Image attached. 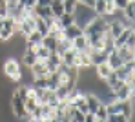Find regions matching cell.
Here are the masks:
<instances>
[{"mask_svg":"<svg viewBox=\"0 0 135 122\" xmlns=\"http://www.w3.org/2000/svg\"><path fill=\"white\" fill-rule=\"evenodd\" d=\"M108 29V20L104 17H91L86 24L82 26V33L84 37H93V35H102Z\"/></svg>","mask_w":135,"mask_h":122,"instance_id":"6da1fadb","label":"cell"},{"mask_svg":"<svg viewBox=\"0 0 135 122\" xmlns=\"http://www.w3.org/2000/svg\"><path fill=\"white\" fill-rule=\"evenodd\" d=\"M106 111H108V115L110 113H124V115L132 117V113H133V100H115L113 98L112 102L106 104Z\"/></svg>","mask_w":135,"mask_h":122,"instance_id":"7a4b0ae2","label":"cell"},{"mask_svg":"<svg viewBox=\"0 0 135 122\" xmlns=\"http://www.w3.org/2000/svg\"><path fill=\"white\" fill-rule=\"evenodd\" d=\"M4 73L7 78H11L13 82H20L22 80V68H20V62L17 58H7L4 62Z\"/></svg>","mask_w":135,"mask_h":122,"instance_id":"3957f363","label":"cell"},{"mask_svg":"<svg viewBox=\"0 0 135 122\" xmlns=\"http://www.w3.org/2000/svg\"><path fill=\"white\" fill-rule=\"evenodd\" d=\"M11 109H13V115L17 119H24L27 115L26 108H24V97L18 93V89H15L13 95H11Z\"/></svg>","mask_w":135,"mask_h":122,"instance_id":"277c9868","label":"cell"},{"mask_svg":"<svg viewBox=\"0 0 135 122\" xmlns=\"http://www.w3.org/2000/svg\"><path fill=\"white\" fill-rule=\"evenodd\" d=\"M133 69H135V60H130V62H122V64H120L117 69H113V71H115V75H117L120 80H124L130 73H133Z\"/></svg>","mask_w":135,"mask_h":122,"instance_id":"5b68a950","label":"cell"},{"mask_svg":"<svg viewBox=\"0 0 135 122\" xmlns=\"http://www.w3.org/2000/svg\"><path fill=\"white\" fill-rule=\"evenodd\" d=\"M108 55H110V51H106V49H97V51H91L90 49V58H91V64L93 66L106 62L108 60Z\"/></svg>","mask_w":135,"mask_h":122,"instance_id":"8992f818","label":"cell"},{"mask_svg":"<svg viewBox=\"0 0 135 122\" xmlns=\"http://www.w3.org/2000/svg\"><path fill=\"white\" fill-rule=\"evenodd\" d=\"M135 33L133 27H124L122 29V33L120 35H117L115 38H113V48H120V46H124L126 42H128V38H130V35Z\"/></svg>","mask_w":135,"mask_h":122,"instance_id":"52a82bcc","label":"cell"},{"mask_svg":"<svg viewBox=\"0 0 135 122\" xmlns=\"http://www.w3.org/2000/svg\"><path fill=\"white\" fill-rule=\"evenodd\" d=\"M115 53L120 57V60H122V62H130V60H135V49L128 48V46L115 48Z\"/></svg>","mask_w":135,"mask_h":122,"instance_id":"ba28073f","label":"cell"},{"mask_svg":"<svg viewBox=\"0 0 135 122\" xmlns=\"http://www.w3.org/2000/svg\"><path fill=\"white\" fill-rule=\"evenodd\" d=\"M93 71H95V77H97L99 80H106V77L112 73L113 69L110 68V64H108V62H102V64L93 66Z\"/></svg>","mask_w":135,"mask_h":122,"instance_id":"9c48e42d","label":"cell"},{"mask_svg":"<svg viewBox=\"0 0 135 122\" xmlns=\"http://www.w3.org/2000/svg\"><path fill=\"white\" fill-rule=\"evenodd\" d=\"M79 35H82V27L79 24H71V26H68V27L62 29V37L68 38V40H73V38H77Z\"/></svg>","mask_w":135,"mask_h":122,"instance_id":"30bf717a","label":"cell"},{"mask_svg":"<svg viewBox=\"0 0 135 122\" xmlns=\"http://www.w3.org/2000/svg\"><path fill=\"white\" fill-rule=\"evenodd\" d=\"M26 38V48H37V46H40L42 44V35L37 31V29H33L27 37H24Z\"/></svg>","mask_w":135,"mask_h":122,"instance_id":"8fae6325","label":"cell"},{"mask_svg":"<svg viewBox=\"0 0 135 122\" xmlns=\"http://www.w3.org/2000/svg\"><path fill=\"white\" fill-rule=\"evenodd\" d=\"M35 62H37L35 49L33 48H24V51H22V64L26 66V68H31Z\"/></svg>","mask_w":135,"mask_h":122,"instance_id":"7c38bea8","label":"cell"},{"mask_svg":"<svg viewBox=\"0 0 135 122\" xmlns=\"http://www.w3.org/2000/svg\"><path fill=\"white\" fill-rule=\"evenodd\" d=\"M29 71H31V75L33 77H47V68H46V62H42V60H37L31 68H29Z\"/></svg>","mask_w":135,"mask_h":122,"instance_id":"4fadbf2b","label":"cell"},{"mask_svg":"<svg viewBox=\"0 0 135 122\" xmlns=\"http://www.w3.org/2000/svg\"><path fill=\"white\" fill-rule=\"evenodd\" d=\"M120 15H122L128 22L133 24V18H135V0H130V2L124 6V9L120 11Z\"/></svg>","mask_w":135,"mask_h":122,"instance_id":"5bb4252c","label":"cell"},{"mask_svg":"<svg viewBox=\"0 0 135 122\" xmlns=\"http://www.w3.org/2000/svg\"><path fill=\"white\" fill-rule=\"evenodd\" d=\"M71 48L75 49V51H86L88 49V38L84 37V33L71 40Z\"/></svg>","mask_w":135,"mask_h":122,"instance_id":"9a60e30c","label":"cell"},{"mask_svg":"<svg viewBox=\"0 0 135 122\" xmlns=\"http://www.w3.org/2000/svg\"><path fill=\"white\" fill-rule=\"evenodd\" d=\"M71 24H75V15L73 13H62L57 18V26L60 29H64V27H68V26H71Z\"/></svg>","mask_w":135,"mask_h":122,"instance_id":"2e32d148","label":"cell"},{"mask_svg":"<svg viewBox=\"0 0 135 122\" xmlns=\"http://www.w3.org/2000/svg\"><path fill=\"white\" fill-rule=\"evenodd\" d=\"M49 9H51V15H53L55 18H59V17L64 13V4H62L60 0H51Z\"/></svg>","mask_w":135,"mask_h":122,"instance_id":"e0dca14e","label":"cell"},{"mask_svg":"<svg viewBox=\"0 0 135 122\" xmlns=\"http://www.w3.org/2000/svg\"><path fill=\"white\" fill-rule=\"evenodd\" d=\"M38 117L49 120L51 117H55V109H53V108H49L47 104H38Z\"/></svg>","mask_w":135,"mask_h":122,"instance_id":"ac0fdd59","label":"cell"},{"mask_svg":"<svg viewBox=\"0 0 135 122\" xmlns=\"http://www.w3.org/2000/svg\"><path fill=\"white\" fill-rule=\"evenodd\" d=\"M75 57H77V51L73 48H69L68 51H64L62 55H60V58H62V64H66V66H73V62H75Z\"/></svg>","mask_w":135,"mask_h":122,"instance_id":"d6986e66","label":"cell"},{"mask_svg":"<svg viewBox=\"0 0 135 122\" xmlns=\"http://www.w3.org/2000/svg\"><path fill=\"white\" fill-rule=\"evenodd\" d=\"M42 46L47 48L49 51H55V48H57V37H53L51 33L44 35V37H42Z\"/></svg>","mask_w":135,"mask_h":122,"instance_id":"ffe728a7","label":"cell"},{"mask_svg":"<svg viewBox=\"0 0 135 122\" xmlns=\"http://www.w3.org/2000/svg\"><path fill=\"white\" fill-rule=\"evenodd\" d=\"M106 62L110 64V68H112V69H117V68H119V66L122 64L120 57H119V55L115 53V48H113L112 51H110V55H108V60H106Z\"/></svg>","mask_w":135,"mask_h":122,"instance_id":"44dd1931","label":"cell"},{"mask_svg":"<svg viewBox=\"0 0 135 122\" xmlns=\"http://www.w3.org/2000/svg\"><path fill=\"white\" fill-rule=\"evenodd\" d=\"M35 29H37L42 37L49 33V26H47V22H46L44 18H38V17H35Z\"/></svg>","mask_w":135,"mask_h":122,"instance_id":"7402d4cb","label":"cell"},{"mask_svg":"<svg viewBox=\"0 0 135 122\" xmlns=\"http://www.w3.org/2000/svg\"><path fill=\"white\" fill-rule=\"evenodd\" d=\"M132 117L124 115V113H110L106 117V122H130Z\"/></svg>","mask_w":135,"mask_h":122,"instance_id":"603a6c76","label":"cell"},{"mask_svg":"<svg viewBox=\"0 0 135 122\" xmlns=\"http://www.w3.org/2000/svg\"><path fill=\"white\" fill-rule=\"evenodd\" d=\"M33 49H35V55H37V60H42V62H44L46 58L49 57V53H51V51H49L47 48H44L42 44L37 46V48H33Z\"/></svg>","mask_w":135,"mask_h":122,"instance_id":"cb8c5ba5","label":"cell"},{"mask_svg":"<svg viewBox=\"0 0 135 122\" xmlns=\"http://www.w3.org/2000/svg\"><path fill=\"white\" fill-rule=\"evenodd\" d=\"M62 4H64V13H73L77 9V6H79L77 0H64Z\"/></svg>","mask_w":135,"mask_h":122,"instance_id":"d4e9b609","label":"cell"},{"mask_svg":"<svg viewBox=\"0 0 135 122\" xmlns=\"http://www.w3.org/2000/svg\"><path fill=\"white\" fill-rule=\"evenodd\" d=\"M108 117V111H106V104L100 100V106L97 108V111H95V119H106Z\"/></svg>","mask_w":135,"mask_h":122,"instance_id":"484cf974","label":"cell"},{"mask_svg":"<svg viewBox=\"0 0 135 122\" xmlns=\"http://www.w3.org/2000/svg\"><path fill=\"white\" fill-rule=\"evenodd\" d=\"M128 2H130V0H113V7H115L117 11H122Z\"/></svg>","mask_w":135,"mask_h":122,"instance_id":"4316f807","label":"cell"},{"mask_svg":"<svg viewBox=\"0 0 135 122\" xmlns=\"http://www.w3.org/2000/svg\"><path fill=\"white\" fill-rule=\"evenodd\" d=\"M77 2H79L80 6H86V7H93V4H95L93 0H77Z\"/></svg>","mask_w":135,"mask_h":122,"instance_id":"83f0119b","label":"cell"},{"mask_svg":"<svg viewBox=\"0 0 135 122\" xmlns=\"http://www.w3.org/2000/svg\"><path fill=\"white\" fill-rule=\"evenodd\" d=\"M95 120H97V119H95L93 113H86V115H84V122H95Z\"/></svg>","mask_w":135,"mask_h":122,"instance_id":"f1b7e54d","label":"cell"},{"mask_svg":"<svg viewBox=\"0 0 135 122\" xmlns=\"http://www.w3.org/2000/svg\"><path fill=\"white\" fill-rule=\"evenodd\" d=\"M4 2H6V6H7V7H13V6H17V2H18V0H4Z\"/></svg>","mask_w":135,"mask_h":122,"instance_id":"f546056e","label":"cell"},{"mask_svg":"<svg viewBox=\"0 0 135 122\" xmlns=\"http://www.w3.org/2000/svg\"><path fill=\"white\" fill-rule=\"evenodd\" d=\"M49 122H60V120H59L57 117H51V119H49Z\"/></svg>","mask_w":135,"mask_h":122,"instance_id":"4dcf8cb0","label":"cell"},{"mask_svg":"<svg viewBox=\"0 0 135 122\" xmlns=\"http://www.w3.org/2000/svg\"><path fill=\"white\" fill-rule=\"evenodd\" d=\"M95 122H106V119H97Z\"/></svg>","mask_w":135,"mask_h":122,"instance_id":"1f68e13d","label":"cell"},{"mask_svg":"<svg viewBox=\"0 0 135 122\" xmlns=\"http://www.w3.org/2000/svg\"><path fill=\"white\" fill-rule=\"evenodd\" d=\"M104 2H113V0H104Z\"/></svg>","mask_w":135,"mask_h":122,"instance_id":"d6a6232c","label":"cell"},{"mask_svg":"<svg viewBox=\"0 0 135 122\" xmlns=\"http://www.w3.org/2000/svg\"><path fill=\"white\" fill-rule=\"evenodd\" d=\"M93 2H100V0H93Z\"/></svg>","mask_w":135,"mask_h":122,"instance_id":"836d02e7","label":"cell"},{"mask_svg":"<svg viewBox=\"0 0 135 122\" xmlns=\"http://www.w3.org/2000/svg\"><path fill=\"white\" fill-rule=\"evenodd\" d=\"M60 2H64V0H60Z\"/></svg>","mask_w":135,"mask_h":122,"instance_id":"e575fe53","label":"cell"},{"mask_svg":"<svg viewBox=\"0 0 135 122\" xmlns=\"http://www.w3.org/2000/svg\"><path fill=\"white\" fill-rule=\"evenodd\" d=\"M69 122H71V120H69Z\"/></svg>","mask_w":135,"mask_h":122,"instance_id":"d590c367","label":"cell"}]
</instances>
